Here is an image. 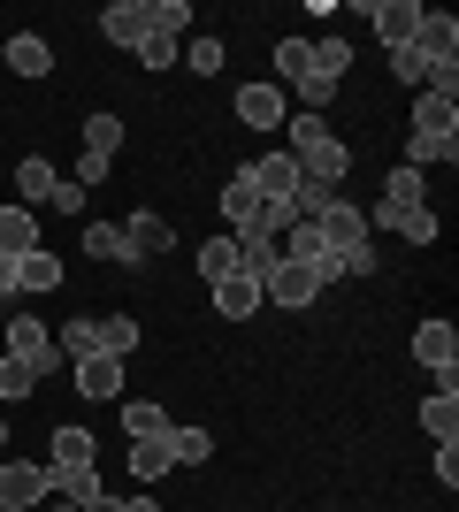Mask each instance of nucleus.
Returning a JSON list of instances; mask_svg holds the SVG:
<instances>
[{
	"label": "nucleus",
	"mask_w": 459,
	"mask_h": 512,
	"mask_svg": "<svg viewBox=\"0 0 459 512\" xmlns=\"http://www.w3.org/2000/svg\"><path fill=\"white\" fill-rule=\"evenodd\" d=\"M284 138H291V161H299V184H322V192H337V184H345L352 176V146L345 138H337V130L322 123V115H284Z\"/></svg>",
	"instance_id": "1"
},
{
	"label": "nucleus",
	"mask_w": 459,
	"mask_h": 512,
	"mask_svg": "<svg viewBox=\"0 0 459 512\" xmlns=\"http://www.w3.org/2000/svg\"><path fill=\"white\" fill-rule=\"evenodd\" d=\"M360 16H368V23H375V39L398 54V46L414 39V23L429 16V8H421V0H375V8H360Z\"/></svg>",
	"instance_id": "7"
},
{
	"label": "nucleus",
	"mask_w": 459,
	"mask_h": 512,
	"mask_svg": "<svg viewBox=\"0 0 459 512\" xmlns=\"http://www.w3.org/2000/svg\"><path fill=\"white\" fill-rule=\"evenodd\" d=\"M46 207H62L69 222H77V207H85V184H69V176H62V184H54V199H46Z\"/></svg>",
	"instance_id": "39"
},
{
	"label": "nucleus",
	"mask_w": 459,
	"mask_h": 512,
	"mask_svg": "<svg viewBox=\"0 0 459 512\" xmlns=\"http://www.w3.org/2000/svg\"><path fill=\"white\" fill-rule=\"evenodd\" d=\"M108 169H115L108 153H77V176H69V184H85V192H92V184H108Z\"/></svg>",
	"instance_id": "38"
},
{
	"label": "nucleus",
	"mask_w": 459,
	"mask_h": 512,
	"mask_svg": "<svg viewBox=\"0 0 459 512\" xmlns=\"http://www.w3.org/2000/svg\"><path fill=\"white\" fill-rule=\"evenodd\" d=\"M92 451H100V444H92L85 428H54V459H46V467H85Z\"/></svg>",
	"instance_id": "32"
},
{
	"label": "nucleus",
	"mask_w": 459,
	"mask_h": 512,
	"mask_svg": "<svg viewBox=\"0 0 459 512\" xmlns=\"http://www.w3.org/2000/svg\"><path fill=\"white\" fill-rule=\"evenodd\" d=\"M414 130H421V138H459V100H444V92H414Z\"/></svg>",
	"instance_id": "15"
},
{
	"label": "nucleus",
	"mask_w": 459,
	"mask_h": 512,
	"mask_svg": "<svg viewBox=\"0 0 459 512\" xmlns=\"http://www.w3.org/2000/svg\"><path fill=\"white\" fill-rule=\"evenodd\" d=\"M0 451H8V413H0Z\"/></svg>",
	"instance_id": "45"
},
{
	"label": "nucleus",
	"mask_w": 459,
	"mask_h": 512,
	"mask_svg": "<svg viewBox=\"0 0 459 512\" xmlns=\"http://www.w3.org/2000/svg\"><path fill=\"white\" fill-rule=\"evenodd\" d=\"M391 230L406 237V245H437V230H444V222H437V207H406V214L391 222Z\"/></svg>",
	"instance_id": "33"
},
{
	"label": "nucleus",
	"mask_w": 459,
	"mask_h": 512,
	"mask_svg": "<svg viewBox=\"0 0 459 512\" xmlns=\"http://www.w3.org/2000/svg\"><path fill=\"white\" fill-rule=\"evenodd\" d=\"M406 46H414L429 69H444V62H459V23H452V16H421Z\"/></svg>",
	"instance_id": "9"
},
{
	"label": "nucleus",
	"mask_w": 459,
	"mask_h": 512,
	"mask_svg": "<svg viewBox=\"0 0 459 512\" xmlns=\"http://www.w3.org/2000/svg\"><path fill=\"white\" fill-rule=\"evenodd\" d=\"M176 54H184V39H161V31L138 39V62H146V69H176Z\"/></svg>",
	"instance_id": "36"
},
{
	"label": "nucleus",
	"mask_w": 459,
	"mask_h": 512,
	"mask_svg": "<svg viewBox=\"0 0 459 512\" xmlns=\"http://www.w3.org/2000/svg\"><path fill=\"white\" fill-rule=\"evenodd\" d=\"M421 428L437 444H459V375H437V390L421 398Z\"/></svg>",
	"instance_id": "8"
},
{
	"label": "nucleus",
	"mask_w": 459,
	"mask_h": 512,
	"mask_svg": "<svg viewBox=\"0 0 459 512\" xmlns=\"http://www.w3.org/2000/svg\"><path fill=\"white\" fill-rule=\"evenodd\" d=\"M169 459L176 467H207V459H215V436H207V428H169Z\"/></svg>",
	"instance_id": "28"
},
{
	"label": "nucleus",
	"mask_w": 459,
	"mask_h": 512,
	"mask_svg": "<svg viewBox=\"0 0 459 512\" xmlns=\"http://www.w3.org/2000/svg\"><path fill=\"white\" fill-rule=\"evenodd\" d=\"M54 184H62V176H54V161H46V153H31V161H16V199L31 214L46 207V199H54Z\"/></svg>",
	"instance_id": "16"
},
{
	"label": "nucleus",
	"mask_w": 459,
	"mask_h": 512,
	"mask_svg": "<svg viewBox=\"0 0 459 512\" xmlns=\"http://www.w3.org/2000/svg\"><path fill=\"white\" fill-rule=\"evenodd\" d=\"M0 360L39 367V383L54 375V367H69V360H62V344H54V321H39V314H16V306H8V321H0Z\"/></svg>",
	"instance_id": "2"
},
{
	"label": "nucleus",
	"mask_w": 459,
	"mask_h": 512,
	"mask_svg": "<svg viewBox=\"0 0 459 512\" xmlns=\"http://www.w3.org/2000/svg\"><path fill=\"white\" fill-rule=\"evenodd\" d=\"M284 115H291V107H284L276 85H238V123L245 130H284Z\"/></svg>",
	"instance_id": "11"
},
{
	"label": "nucleus",
	"mask_w": 459,
	"mask_h": 512,
	"mask_svg": "<svg viewBox=\"0 0 459 512\" xmlns=\"http://www.w3.org/2000/svg\"><path fill=\"white\" fill-rule=\"evenodd\" d=\"M314 237H322V253H329V260H345L352 245H368V214L352 207V199H329V207L314 214Z\"/></svg>",
	"instance_id": "3"
},
{
	"label": "nucleus",
	"mask_w": 459,
	"mask_h": 512,
	"mask_svg": "<svg viewBox=\"0 0 459 512\" xmlns=\"http://www.w3.org/2000/svg\"><path fill=\"white\" fill-rule=\"evenodd\" d=\"M222 214H230V237H245L253 222H261V199H253V184H245V169L222 184Z\"/></svg>",
	"instance_id": "22"
},
{
	"label": "nucleus",
	"mask_w": 459,
	"mask_h": 512,
	"mask_svg": "<svg viewBox=\"0 0 459 512\" xmlns=\"http://www.w3.org/2000/svg\"><path fill=\"white\" fill-rule=\"evenodd\" d=\"M31 390H39V367L0 360V406H16V398H31Z\"/></svg>",
	"instance_id": "35"
},
{
	"label": "nucleus",
	"mask_w": 459,
	"mask_h": 512,
	"mask_svg": "<svg viewBox=\"0 0 459 512\" xmlns=\"http://www.w3.org/2000/svg\"><path fill=\"white\" fill-rule=\"evenodd\" d=\"M0 306H16V260H0Z\"/></svg>",
	"instance_id": "42"
},
{
	"label": "nucleus",
	"mask_w": 459,
	"mask_h": 512,
	"mask_svg": "<svg viewBox=\"0 0 459 512\" xmlns=\"http://www.w3.org/2000/svg\"><path fill=\"white\" fill-rule=\"evenodd\" d=\"M85 253H92V260H123V268H138V260H131V237H123V222H92V230H85Z\"/></svg>",
	"instance_id": "25"
},
{
	"label": "nucleus",
	"mask_w": 459,
	"mask_h": 512,
	"mask_svg": "<svg viewBox=\"0 0 459 512\" xmlns=\"http://www.w3.org/2000/svg\"><path fill=\"white\" fill-rule=\"evenodd\" d=\"M46 512H77V505H62V497H46Z\"/></svg>",
	"instance_id": "44"
},
{
	"label": "nucleus",
	"mask_w": 459,
	"mask_h": 512,
	"mask_svg": "<svg viewBox=\"0 0 459 512\" xmlns=\"http://www.w3.org/2000/svg\"><path fill=\"white\" fill-rule=\"evenodd\" d=\"M276 77H284V85H306V77H314V54H306V39H276Z\"/></svg>",
	"instance_id": "31"
},
{
	"label": "nucleus",
	"mask_w": 459,
	"mask_h": 512,
	"mask_svg": "<svg viewBox=\"0 0 459 512\" xmlns=\"http://www.w3.org/2000/svg\"><path fill=\"white\" fill-rule=\"evenodd\" d=\"M131 512H161V505H153V497H146V490H138V497H131Z\"/></svg>",
	"instance_id": "43"
},
{
	"label": "nucleus",
	"mask_w": 459,
	"mask_h": 512,
	"mask_svg": "<svg viewBox=\"0 0 459 512\" xmlns=\"http://www.w3.org/2000/svg\"><path fill=\"white\" fill-rule=\"evenodd\" d=\"M23 253H39V214L0 207V260H23Z\"/></svg>",
	"instance_id": "14"
},
{
	"label": "nucleus",
	"mask_w": 459,
	"mask_h": 512,
	"mask_svg": "<svg viewBox=\"0 0 459 512\" xmlns=\"http://www.w3.org/2000/svg\"><path fill=\"white\" fill-rule=\"evenodd\" d=\"M8 69H16V77H46V69H54V46H46L39 31H16V39H8Z\"/></svg>",
	"instance_id": "23"
},
{
	"label": "nucleus",
	"mask_w": 459,
	"mask_h": 512,
	"mask_svg": "<svg viewBox=\"0 0 459 512\" xmlns=\"http://www.w3.org/2000/svg\"><path fill=\"white\" fill-rule=\"evenodd\" d=\"M414 360L429 367V375H459V329L452 321H421L414 329Z\"/></svg>",
	"instance_id": "6"
},
{
	"label": "nucleus",
	"mask_w": 459,
	"mask_h": 512,
	"mask_svg": "<svg viewBox=\"0 0 459 512\" xmlns=\"http://www.w3.org/2000/svg\"><path fill=\"white\" fill-rule=\"evenodd\" d=\"M169 413L153 406V398H123V436H131V444H153V436H169Z\"/></svg>",
	"instance_id": "20"
},
{
	"label": "nucleus",
	"mask_w": 459,
	"mask_h": 512,
	"mask_svg": "<svg viewBox=\"0 0 459 512\" xmlns=\"http://www.w3.org/2000/svg\"><path fill=\"white\" fill-rule=\"evenodd\" d=\"M16 291H31V299H39V291H62V260L46 253V245H39V253H23L16 260Z\"/></svg>",
	"instance_id": "21"
},
{
	"label": "nucleus",
	"mask_w": 459,
	"mask_h": 512,
	"mask_svg": "<svg viewBox=\"0 0 459 512\" xmlns=\"http://www.w3.org/2000/svg\"><path fill=\"white\" fill-rule=\"evenodd\" d=\"M391 77H398V85H429V62H421L414 46H398V54H391Z\"/></svg>",
	"instance_id": "37"
},
{
	"label": "nucleus",
	"mask_w": 459,
	"mask_h": 512,
	"mask_svg": "<svg viewBox=\"0 0 459 512\" xmlns=\"http://www.w3.org/2000/svg\"><path fill=\"white\" fill-rule=\"evenodd\" d=\"M437 161L452 169V161H459V138H421V130H414V138H406V169H421V176H429Z\"/></svg>",
	"instance_id": "24"
},
{
	"label": "nucleus",
	"mask_w": 459,
	"mask_h": 512,
	"mask_svg": "<svg viewBox=\"0 0 459 512\" xmlns=\"http://www.w3.org/2000/svg\"><path fill=\"white\" fill-rule=\"evenodd\" d=\"M123 237H131V260H153V253H169V245H176V222H169V214H153V207H138L131 222H123Z\"/></svg>",
	"instance_id": "10"
},
{
	"label": "nucleus",
	"mask_w": 459,
	"mask_h": 512,
	"mask_svg": "<svg viewBox=\"0 0 459 512\" xmlns=\"http://www.w3.org/2000/svg\"><path fill=\"white\" fill-rule=\"evenodd\" d=\"M437 482H444V490L459 482V444H437Z\"/></svg>",
	"instance_id": "40"
},
{
	"label": "nucleus",
	"mask_w": 459,
	"mask_h": 512,
	"mask_svg": "<svg viewBox=\"0 0 459 512\" xmlns=\"http://www.w3.org/2000/svg\"><path fill=\"white\" fill-rule=\"evenodd\" d=\"M115 146H123V115H108V107L85 115V153H108V161H115Z\"/></svg>",
	"instance_id": "30"
},
{
	"label": "nucleus",
	"mask_w": 459,
	"mask_h": 512,
	"mask_svg": "<svg viewBox=\"0 0 459 512\" xmlns=\"http://www.w3.org/2000/svg\"><path fill=\"white\" fill-rule=\"evenodd\" d=\"M46 497H54L46 467H31V459H8V467H0V512H39Z\"/></svg>",
	"instance_id": "4"
},
{
	"label": "nucleus",
	"mask_w": 459,
	"mask_h": 512,
	"mask_svg": "<svg viewBox=\"0 0 459 512\" xmlns=\"http://www.w3.org/2000/svg\"><path fill=\"white\" fill-rule=\"evenodd\" d=\"M176 62L192 69V77H215V69H222V39H207V31H199V39H184V54H176Z\"/></svg>",
	"instance_id": "34"
},
{
	"label": "nucleus",
	"mask_w": 459,
	"mask_h": 512,
	"mask_svg": "<svg viewBox=\"0 0 459 512\" xmlns=\"http://www.w3.org/2000/svg\"><path fill=\"white\" fill-rule=\"evenodd\" d=\"M100 39L138 54V39H146V0H108V8H100Z\"/></svg>",
	"instance_id": "12"
},
{
	"label": "nucleus",
	"mask_w": 459,
	"mask_h": 512,
	"mask_svg": "<svg viewBox=\"0 0 459 512\" xmlns=\"http://www.w3.org/2000/svg\"><path fill=\"white\" fill-rule=\"evenodd\" d=\"M146 31L184 39V31H192V0H146Z\"/></svg>",
	"instance_id": "27"
},
{
	"label": "nucleus",
	"mask_w": 459,
	"mask_h": 512,
	"mask_svg": "<svg viewBox=\"0 0 459 512\" xmlns=\"http://www.w3.org/2000/svg\"><path fill=\"white\" fill-rule=\"evenodd\" d=\"M375 207L391 214V222H398L406 207H429V184H421V169H406V161H398V169L383 176V199H375Z\"/></svg>",
	"instance_id": "13"
},
{
	"label": "nucleus",
	"mask_w": 459,
	"mask_h": 512,
	"mask_svg": "<svg viewBox=\"0 0 459 512\" xmlns=\"http://www.w3.org/2000/svg\"><path fill=\"white\" fill-rule=\"evenodd\" d=\"M199 276H207V283L238 276V237H207V245H199Z\"/></svg>",
	"instance_id": "29"
},
{
	"label": "nucleus",
	"mask_w": 459,
	"mask_h": 512,
	"mask_svg": "<svg viewBox=\"0 0 459 512\" xmlns=\"http://www.w3.org/2000/svg\"><path fill=\"white\" fill-rule=\"evenodd\" d=\"M123 459H131L138 490H146V482H161V474L176 467V459H169V436H153V444H131V451H123Z\"/></svg>",
	"instance_id": "26"
},
{
	"label": "nucleus",
	"mask_w": 459,
	"mask_h": 512,
	"mask_svg": "<svg viewBox=\"0 0 459 512\" xmlns=\"http://www.w3.org/2000/svg\"><path fill=\"white\" fill-rule=\"evenodd\" d=\"M215 314L222 321H253V314H261V283H253V276H222L215 283Z\"/></svg>",
	"instance_id": "18"
},
{
	"label": "nucleus",
	"mask_w": 459,
	"mask_h": 512,
	"mask_svg": "<svg viewBox=\"0 0 459 512\" xmlns=\"http://www.w3.org/2000/svg\"><path fill=\"white\" fill-rule=\"evenodd\" d=\"M69 367H77V390H85V398H123V360L92 352V360H69Z\"/></svg>",
	"instance_id": "17"
},
{
	"label": "nucleus",
	"mask_w": 459,
	"mask_h": 512,
	"mask_svg": "<svg viewBox=\"0 0 459 512\" xmlns=\"http://www.w3.org/2000/svg\"><path fill=\"white\" fill-rule=\"evenodd\" d=\"M245 184H253V199H268V207H291V199H299V161H291V153H261V161L245 169Z\"/></svg>",
	"instance_id": "5"
},
{
	"label": "nucleus",
	"mask_w": 459,
	"mask_h": 512,
	"mask_svg": "<svg viewBox=\"0 0 459 512\" xmlns=\"http://www.w3.org/2000/svg\"><path fill=\"white\" fill-rule=\"evenodd\" d=\"M77 512H131V497H108V490H100L92 505H77Z\"/></svg>",
	"instance_id": "41"
},
{
	"label": "nucleus",
	"mask_w": 459,
	"mask_h": 512,
	"mask_svg": "<svg viewBox=\"0 0 459 512\" xmlns=\"http://www.w3.org/2000/svg\"><path fill=\"white\" fill-rule=\"evenodd\" d=\"M0 321H8V306H0Z\"/></svg>",
	"instance_id": "46"
},
{
	"label": "nucleus",
	"mask_w": 459,
	"mask_h": 512,
	"mask_svg": "<svg viewBox=\"0 0 459 512\" xmlns=\"http://www.w3.org/2000/svg\"><path fill=\"white\" fill-rule=\"evenodd\" d=\"M46 482H54V497H62V505H92V497H100V467H46Z\"/></svg>",
	"instance_id": "19"
}]
</instances>
